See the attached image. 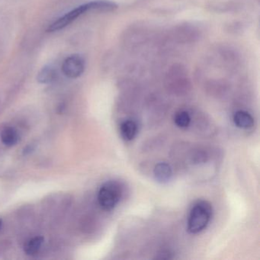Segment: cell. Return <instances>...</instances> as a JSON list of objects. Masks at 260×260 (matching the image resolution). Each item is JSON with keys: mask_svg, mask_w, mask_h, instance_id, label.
<instances>
[{"mask_svg": "<svg viewBox=\"0 0 260 260\" xmlns=\"http://www.w3.org/2000/svg\"><path fill=\"white\" fill-rule=\"evenodd\" d=\"M122 188L116 181L105 182L98 192V202L100 206L106 211L114 209L121 200Z\"/></svg>", "mask_w": 260, "mask_h": 260, "instance_id": "cell-3", "label": "cell"}, {"mask_svg": "<svg viewBox=\"0 0 260 260\" xmlns=\"http://www.w3.org/2000/svg\"><path fill=\"white\" fill-rule=\"evenodd\" d=\"M120 132L123 139L132 141L138 134V124L133 120H126L120 125Z\"/></svg>", "mask_w": 260, "mask_h": 260, "instance_id": "cell-7", "label": "cell"}, {"mask_svg": "<svg viewBox=\"0 0 260 260\" xmlns=\"http://www.w3.org/2000/svg\"><path fill=\"white\" fill-rule=\"evenodd\" d=\"M118 9V5L115 3L107 1V0H96L92 1L88 4H83L77 8L73 10L72 11L67 13L64 16L57 19V21L49 25L48 31L54 32L59 31L62 28L72 23L76 19H78L82 15L85 14L89 11L92 10H99V11L112 12L115 11Z\"/></svg>", "mask_w": 260, "mask_h": 260, "instance_id": "cell-1", "label": "cell"}, {"mask_svg": "<svg viewBox=\"0 0 260 260\" xmlns=\"http://www.w3.org/2000/svg\"><path fill=\"white\" fill-rule=\"evenodd\" d=\"M155 179L159 183H167L171 179L173 170L171 167L166 162H159L156 164L154 170Z\"/></svg>", "mask_w": 260, "mask_h": 260, "instance_id": "cell-5", "label": "cell"}, {"mask_svg": "<svg viewBox=\"0 0 260 260\" xmlns=\"http://www.w3.org/2000/svg\"><path fill=\"white\" fill-rule=\"evenodd\" d=\"M44 243L42 237H35L30 239L24 246V252L28 255H35L39 253Z\"/></svg>", "mask_w": 260, "mask_h": 260, "instance_id": "cell-9", "label": "cell"}, {"mask_svg": "<svg viewBox=\"0 0 260 260\" xmlns=\"http://www.w3.org/2000/svg\"><path fill=\"white\" fill-rule=\"evenodd\" d=\"M85 60L78 54L70 56L63 61L62 71L66 77L71 79L80 77L84 72Z\"/></svg>", "mask_w": 260, "mask_h": 260, "instance_id": "cell-4", "label": "cell"}, {"mask_svg": "<svg viewBox=\"0 0 260 260\" xmlns=\"http://www.w3.org/2000/svg\"><path fill=\"white\" fill-rule=\"evenodd\" d=\"M57 73L55 68L51 66L45 67L38 74V81L42 84H48L55 80Z\"/></svg>", "mask_w": 260, "mask_h": 260, "instance_id": "cell-10", "label": "cell"}, {"mask_svg": "<svg viewBox=\"0 0 260 260\" xmlns=\"http://www.w3.org/2000/svg\"><path fill=\"white\" fill-rule=\"evenodd\" d=\"M174 121L177 127L180 128H186L189 126L191 118L188 112L185 111H181L175 115Z\"/></svg>", "mask_w": 260, "mask_h": 260, "instance_id": "cell-11", "label": "cell"}, {"mask_svg": "<svg viewBox=\"0 0 260 260\" xmlns=\"http://www.w3.org/2000/svg\"><path fill=\"white\" fill-rule=\"evenodd\" d=\"M0 138L3 144L8 147L16 145L19 139L17 131L13 127H7L4 128L0 134Z\"/></svg>", "mask_w": 260, "mask_h": 260, "instance_id": "cell-8", "label": "cell"}, {"mask_svg": "<svg viewBox=\"0 0 260 260\" xmlns=\"http://www.w3.org/2000/svg\"><path fill=\"white\" fill-rule=\"evenodd\" d=\"M212 216V206L207 201L198 202L191 208L188 220V231L198 234L205 229Z\"/></svg>", "mask_w": 260, "mask_h": 260, "instance_id": "cell-2", "label": "cell"}, {"mask_svg": "<svg viewBox=\"0 0 260 260\" xmlns=\"http://www.w3.org/2000/svg\"><path fill=\"white\" fill-rule=\"evenodd\" d=\"M1 226H2V220L0 219V228H1Z\"/></svg>", "mask_w": 260, "mask_h": 260, "instance_id": "cell-12", "label": "cell"}, {"mask_svg": "<svg viewBox=\"0 0 260 260\" xmlns=\"http://www.w3.org/2000/svg\"><path fill=\"white\" fill-rule=\"evenodd\" d=\"M234 122L237 127L241 129H249L253 126L254 119L249 112L240 110L234 114Z\"/></svg>", "mask_w": 260, "mask_h": 260, "instance_id": "cell-6", "label": "cell"}]
</instances>
